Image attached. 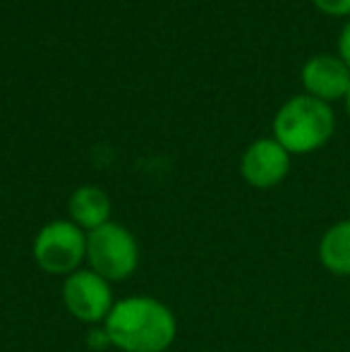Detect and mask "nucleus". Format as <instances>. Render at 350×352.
I'll return each instance as SVG.
<instances>
[{
  "label": "nucleus",
  "instance_id": "nucleus-8",
  "mask_svg": "<svg viewBox=\"0 0 350 352\" xmlns=\"http://www.w3.org/2000/svg\"><path fill=\"white\" fill-rule=\"evenodd\" d=\"M113 201L106 190L96 185H82L67 199V218L75 226H80L85 232H91L96 228L111 223Z\"/></svg>",
  "mask_w": 350,
  "mask_h": 352
},
{
  "label": "nucleus",
  "instance_id": "nucleus-2",
  "mask_svg": "<svg viewBox=\"0 0 350 352\" xmlns=\"http://www.w3.org/2000/svg\"><path fill=\"white\" fill-rule=\"evenodd\" d=\"M336 118L329 103L300 94L285 101L274 116V140L293 153H312L333 137Z\"/></svg>",
  "mask_w": 350,
  "mask_h": 352
},
{
  "label": "nucleus",
  "instance_id": "nucleus-10",
  "mask_svg": "<svg viewBox=\"0 0 350 352\" xmlns=\"http://www.w3.org/2000/svg\"><path fill=\"white\" fill-rule=\"evenodd\" d=\"M312 3L317 10L331 14V17H348L350 14V0H312Z\"/></svg>",
  "mask_w": 350,
  "mask_h": 352
},
{
  "label": "nucleus",
  "instance_id": "nucleus-6",
  "mask_svg": "<svg viewBox=\"0 0 350 352\" xmlns=\"http://www.w3.org/2000/svg\"><path fill=\"white\" fill-rule=\"evenodd\" d=\"M290 170V153L274 137L254 140L240 158V175L257 190L281 185Z\"/></svg>",
  "mask_w": 350,
  "mask_h": 352
},
{
  "label": "nucleus",
  "instance_id": "nucleus-12",
  "mask_svg": "<svg viewBox=\"0 0 350 352\" xmlns=\"http://www.w3.org/2000/svg\"><path fill=\"white\" fill-rule=\"evenodd\" d=\"M346 108H348V118H350V89H348V94H346Z\"/></svg>",
  "mask_w": 350,
  "mask_h": 352
},
{
  "label": "nucleus",
  "instance_id": "nucleus-1",
  "mask_svg": "<svg viewBox=\"0 0 350 352\" xmlns=\"http://www.w3.org/2000/svg\"><path fill=\"white\" fill-rule=\"evenodd\" d=\"M103 333L120 352H166L177 336V321L161 300L135 295L113 305Z\"/></svg>",
  "mask_w": 350,
  "mask_h": 352
},
{
  "label": "nucleus",
  "instance_id": "nucleus-11",
  "mask_svg": "<svg viewBox=\"0 0 350 352\" xmlns=\"http://www.w3.org/2000/svg\"><path fill=\"white\" fill-rule=\"evenodd\" d=\"M338 58L350 67V22L343 27L341 36H338Z\"/></svg>",
  "mask_w": 350,
  "mask_h": 352
},
{
  "label": "nucleus",
  "instance_id": "nucleus-5",
  "mask_svg": "<svg viewBox=\"0 0 350 352\" xmlns=\"http://www.w3.org/2000/svg\"><path fill=\"white\" fill-rule=\"evenodd\" d=\"M111 285L91 269H80L63 283V305L82 324H103L116 305Z\"/></svg>",
  "mask_w": 350,
  "mask_h": 352
},
{
  "label": "nucleus",
  "instance_id": "nucleus-7",
  "mask_svg": "<svg viewBox=\"0 0 350 352\" xmlns=\"http://www.w3.org/2000/svg\"><path fill=\"white\" fill-rule=\"evenodd\" d=\"M300 77H303L305 91L324 103L346 98L350 89V67L338 56H329V53L309 58Z\"/></svg>",
  "mask_w": 350,
  "mask_h": 352
},
{
  "label": "nucleus",
  "instance_id": "nucleus-9",
  "mask_svg": "<svg viewBox=\"0 0 350 352\" xmlns=\"http://www.w3.org/2000/svg\"><path fill=\"white\" fill-rule=\"evenodd\" d=\"M319 261L333 276H350V218L338 221L319 240Z\"/></svg>",
  "mask_w": 350,
  "mask_h": 352
},
{
  "label": "nucleus",
  "instance_id": "nucleus-3",
  "mask_svg": "<svg viewBox=\"0 0 350 352\" xmlns=\"http://www.w3.org/2000/svg\"><path fill=\"white\" fill-rule=\"evenodd\" d=\"M87 264L108 283L127 280L140 266L137 237L113 221L87 232Z\"/></svg>",
  "mask_w": 350,
  "mask_h": 352
},
{
  "label": "nucleus",
  "instance_id": "nucleus-4",
  "mask_svg": "<svg viewBox=\"0 0 350 352\" xmlns=\"http://www.w3.org/2000/svg\"><path fill=\"white\" fill-rule=\"evenodd\" d=\"M32 254L43 274L67 278L87 261V232L70 218H58L36 232Z\"/></svg>",
  "mask_w": 350,
  "mask_h": 352
}]
</instances>
